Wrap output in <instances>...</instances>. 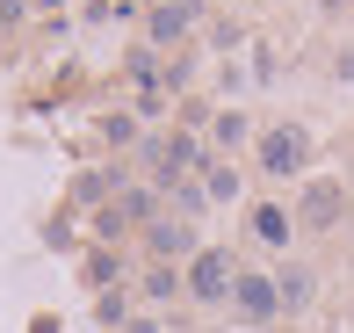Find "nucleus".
<instances>
[{
  "label": "nucleus",
  "mask_w": 354,
  "mask_h": 333,
  "mask_svg": "<svg viewBox=\"0 0 354 333\" xmlns=\"http://www.w3.org/2000/svg\"><path fill=\"white\" fill-rule=\"evenodd\" d=\"M232 312H239V319H253V326H268V319L282 312V290H275L268 276H239V290H232Z\"/></svg>",
  "instance_id": "7ed1b4c3"
},
{
  "label": "nucleus",
  "mask_w": 354,
  "mask_h": 333,
  "mask_svg": "<svg viewBox=\"0 0 354 333\" xmlns=\"http://www.w3.org/2000/svg\"><path fill=\"white\" fill-rule=\"evenodd\" d=\"M340 80L354 87V44H347V51H340Z\"/></svg>",
  "instance_id": "9b49d317"
},
{
  "label": "nucleus",
  "mask_w": 354,
  "mask_h": 333,
  "mask_svg": "<svg viewBox=\"0 0 354 333\" xmlns=\"http://www.w3.org/2000/svg\"><path fill=\"white\" fill-rule=\"evenodd\" d=\"M217 145H246V116H217Z\"/></svg>",
  "instance_id": "1a4fd4ad"
},
{
  "label": "nucleus",
  "mask_w": 354,
  "mask_h": 333,
  "mask_svg": "<svg viewBox=\"0 0 354 333\" xmlns=\"http://www.w3.org/2000/svg\"><path fill=\"white\" fill-rule=\"evenodd\" d=\"M203 196H210V203H232V196H239V181H232V174L217 167V174H210V188H203Z\"/></svg>",
  "instance_id": "9d476101"
},
{
  "label": "nucleus",
  "mask_w": 354,
  "mask_h": 333,
  "mask_svg": "<svg viewBox=\"0 0 354 333\" xmlns=\"http://www.w3.org/2000/svg\"><path fill=\"white\" fill-rule=\"evenodd\" d=\"M253 232H261L268 246H282V240H289V217L275 210V203H261V210H253Z\"/></svg>",
  "instance_id": "0eeeda50"
},
{
  "label": "nucleus",
  "mask_w": 354,
  "mask_h": 333,
  "mask_svg": "<svg viewBox=\"0 0 354 333\" xmlns=\"http://www.w3.org/2000/svg\"><path fill=\"white\" fill-rule=\"evenodd\" d=\"M239 290V268H232V253H196V268H188V297L196 305H224V297Z\"/></svg>",
  "instance_id": "f257e3e1"
},
{
  "label": "nucleus",
  "mask_w": 354,
  "mask_h": 333,
  "mask_svg": "<svg viewBox=\"0 0 354 333\" xmlns=\"http://www.w3.org/2000/svg\"><path fill=\"white\" fill-rule=\"evenodd\" d=\"M340 210H347V196H340V181H311V188H304V225H311V232H326V225H340Z\"/></svg>",
  "instance_id": "20e7f679"
},
{
  "label": "nucleus",
  "mask_w": 354,
  "mask_h": 333,
  "mask_svg": "<svg viewBox=\"0 0 354 333\" xmlns=\"http://www.w3.org/2000/svg\"><path fill=\"white\" fill-rule=\"evenodd\" d=\"M145 240H152L159 261H174V253H196V232H188L181 217H152V232H145Z\"/></svg>",
  "instance_id": "423d86ee"
},
{
  "label": "nucleus",
  "mask_w": 354,
  "mask_h": 333,
  "mask_svg": "<svg viewBox=\"0 0 354 333\" xmlns=\"http://www.w3.org/2000/svg\"><path fill=\"white\" fill-rule=\"evenodd\" d=\"M304 160H311V131L304 123H275L261 138V167L268 174H304Z\"/></svg>",
  "instance_id": "f03ea898"
},
{
  "label": "nucleus",
  "mask_w": 354,
  "mask_h": 333,
  "mask_svg": "<svg viewBox=\"0 0 354 333\" xmlns=\"http://www.w3.org/2000/svg\"><path fill=\"white\" fill-rule=\"evenodd\" d=\"M196 15L203 8H188V0H159V8H152V44H181Z\"/></svg>",
  "instance_id": "39448f33"
},
{
  "label": "nucleus",
  "mask_w": 354,
  "mask_h": 333,
  "mask_svg": "<svg viewBox=\"0 0 354 333\" xmlns=\"http://www.w3.org/2000/svg\"><path fill=\"white\" fill-rule=\"evenodd\" d=\"M275 290H282V305H304V297H311V276H304V268H289Z\"/></svg>",
  "instance_id": "6e6552de"
}]
</instances>
